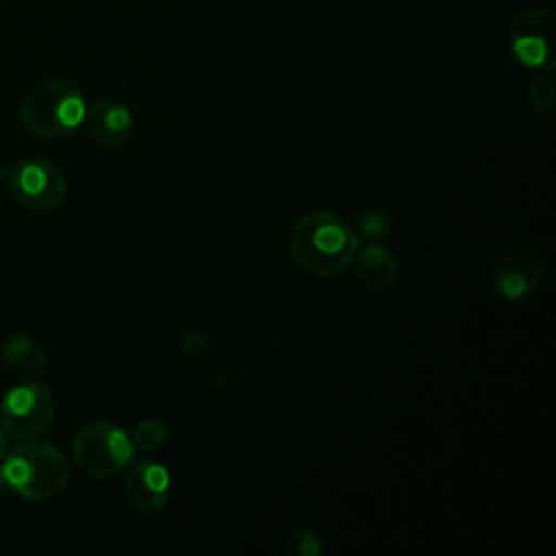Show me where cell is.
<instances>
[{"instance_id":"ba28073f","label":"cell","mask_w":556,"mask_h":556,"mask_svg":"<svg viewBox=\"0 0 556 556\" xmlns=\"http://www.w3.org/2000/svg\"><path fill=\"white\" fill-rule=\"evenodd\" d=\"M124 489L135 510L146 515L161 513L172 493L169 469L163 463L148 460V458L130 463L126 469Z\"/></svg>"},{"instance_id":"8fae6325","label":"cell","mask_w":556,"mask_h":556,"mask_svg":"<svg viewBox=\"0 0 556 556\" xmlns=\"http://www.w3.org/2000/svg\"><path fill=\"white\" fill-rule=\"evenodd\" d=\"M354 261L358 280L374 291L391 287L400 274V263L395 254L382 243H367L363 250L356 252Z\"/></svg>"},{"instance_id":"5b68a950","label":"cell","mask_w":556,"mask_h":556,"mask_svg":"<svg viewBox=\"0 0 556 556\" xmlns=\"http://www.w3.org/2000/svg\"><path fill=\"white\" fill-rule=\"evenodd\" d=\"M54 397L39 380L11 387L0 402V426L11 441L37 439L54 419Z\"/></svg>"},{"instance_id":"4fadbf2b","label":"cell","mask_w":556,"mask_h":556,"mask_svg":"<svg viewBox=\"0 0 556 556\" xmlns=\"http://www.w3.org/2000/svg\"><path fill=\"white\" fill-rule=\"evenodd\" d=\"M285 556H317L321 552L319 536L306 526H291L280 541Z\"/></svg>"},{"instance_id":"3957f363","label":"cell","mask_w":556,"mask_h":556,"mask_svg":"<svg viewBox=\"0 0 556 556\" xmlns=\"http://www.w3.org/2000/svg\"><path fill=\"white\" fill-rule=\"evenodd\" d=\"M85 98L67 80H46L33 87L22 104V124L41 139H61L78 130L85 119Z\"/></svg>"},{"instance_id":"30bf717a","label":"cell","mask_w":556,"mask_h":556,"mask_svg":"<svg viewBox=\"0 0 556 556\" xmlns=\"http://www.w3.org/2000/svg\"><path fill=\"white\" fill-rule=\"evenodd\" d=\"M83 124L87 126L91 139L104 148L124 146L135 130L132 113L128 111V106L106 98L93 100L85 109Z\"/></svg>"},{"instance_id":"6da1fadb","label":"cell","mask_w":556,"mask_h":556,"mask_svg":"<svg viewBox=\"0 0 556 556\" xmlns=\"http://www.w3.org/2000/svg\"><path fill=\"white\" fill-rule=\"evenodd\" d=\"M289 250L295 263L306 271L330 278L354 263L358 237L339 215L313 211L295 222L289 237Z\"/></svg>"},{"instance_id":"9c48e42d","label":"cell","mask_w":556,"mask_h":556,"mask_svg":"<svg viewBox=\"0 0 556 556\" xmlns=\"http://www.w3.org/2000/svg\"><path fill=\"white\" fill-rule=\"evenodd\" d=\"M543 280V267L530 250H515L504 254L493 269V285L506 300H523L532 295Z\"/></svg>"},{"instance_id":"8992f818","label":"cell","mask_w":556,"mask_h":556,"mask_svg":"<svg viewBox=\"0 0 556 556\" xmlns=\"http://www.w3.org/2000/svg\"><path fill=\"white\" fill-rule=\"evenodd\" d=\"M11 195L30 211H52L67 195L63 172L46 159L26 156L7 172Z\"/></svg>"},{"instance_id":"277c9868","label":"cell","mask_w":556,"mask_h":556,"mask_svg":"<svg viewBox=\"0 0 556 556\" xmlns=\"http://www.w3.org/2000/svg\"><path fill=\"white\" fill-rule=\"evenodd\" d=\"M74 460L93 478H113L128 469L135 456L130 434L109 421H91L72 441Z\"/></svg>"},{"instance_id":"52a82bcc","label":"cell","mask_w":556,"mask_h":556,"mask_svg":"<svg viewBox=\"0 0 556 556\" xmlns=\"http://www.w3.org/2000/svg\"><path fill=\"white\" fill-rule=\"evenodd\" d=\"M556 17L549 9H526L508 28V48L528 70H552L556 63Z\"/></svg>"},{"instance_id":"7a4b0ae2","label":"cell","mask_w":556,"mask_h":556,"mask_svg":"<svg viewBox=\"0 0 556 556\" xmlns=\"http://www.w3.org/2000/svg\"><path fill=\"white\" fill-rule=\"evenodd\" d=\"M4 486L30 502H43L65 491L72 469L65 454L37 439L17 441V445L0 460Z\"/></svg>"},{"instance_id":"9a60e30c","label":"cell","mask_w":556,"mask_h":556,"mask_svg":"<svg viewBox=\"0 0 556 556\" xmlns=\"http://www.w3.org/2000/svg\"><path fill=\"white\" fill-rule=\"evenodd\" d=\"M167 434H169V428L163 421L141 419L139 424H135V428L130 432V441H132L135 450L152 452L167 439Z\"/></svg>"},{"instance_id":"7c38bea8","label":"cell","mask_w":556,"mask_h":556,"mask_svg":"<svg viewBox=\"0 0 556 556\" xmlns=\"http://www.w3.org/2000/svg\"><path fill=\"white\" fill-rule=\"evenodd\" d=\"M2 361L20 382L39 380L46 371L43 348L28 334L9 337L2 348Z\"/></svg>"},{"instance_id":"ac0fdd59","label":"cell","mask_w":556,"mask_h":556,"mask_svg":"<svg viewBox=\"0 0 556 556\" xmlns=\"http://www.w3.org/2000/svg\"><path fill=\"white\" fill-rule=\"evenodd\" d=\"M4 187H7V169L0 167V198H2V193H4Z\"/></svg>"},{"instance_id":"e0dca14e","label":"cell","mask_w":556,"mask_h":556,"mask_svg":"<svg viewBox=\"0 0 556 556\" xmlns=\"http://www.w3.org/2000/svg\"><path fill=\"white\" fill-rule=\"evenodd\" d=\"M7 452H9V439H7V434H4V430L0 426V460L4 458Z\"/></svg>"},{"instance_id":"5bb4252c","label":"cell","mask_w":556,"mask_h":556,"mask_svg":"<svg viewBox=\"0 0 556 556\" xmlns=\"http://www.w3.org/2000/svg\"><path fill=\"white\" fill-rule=\"evenodd\" d=\"M549 72L552 70H539L528 83V98L536 113H549L556 104V83Z\"/></svg>"},{"instance_id":"2e32d148","label":"cell","mask_w":556,"mask_h":556,"mask_svg":"<svg viewBox=\"0 0 556 556\" xmlns=\"http://www.w3.org/2000/svg\"><path fill=\"white\" fill-rule=\"evenodd\" d=\"M361 230H363V235H367V237L382 235V232H384V215L378 213V211H367V213L361 217Z\"/></svg>"}]
</instances>
